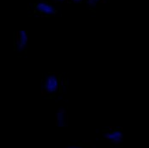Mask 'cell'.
I'll return each instance as SVG.
<instances>
[{
    "label": "cell",
    "mask_w": 149,
    "mask_h": 148,
    "mask_svg": "<svg viewBox=\"0 0 149 148\" xmlns=\"http://www.w3.org/2000/svg\"><path fill=\"white\" fill-rule=\"evenodd\" d=\"M44 88L49 93H54L59 88V81L55 75H49L44 81Z\"/></svg>",
    "instance_id": "6da1fadb"
},
{
    "label": "cell",
    "mask_w": 149,
    "mask_h": 148,
    "mask_svg": "<svg viewBox=\"0 0 149 148\" xmlns=\"http://www.w3.org/2000/svg\"><path fill=\"white\" fill-rule=\"evenodd\" d=\"M105 138L113 144H119L123 140V133L120 130H111L105 133Z\"/></svg>",
    "instance_id": "7a4b0ae2"
},
{
    "label": "cell",
    "mask_w": 149,
    "mask_h": 148,
    "mask_svg": "<svg viewBox=\"0 0 149 148\" xmlns=\"http://www.w3.org/2000/svg\"><path fill=\"white\" fill-rule=\"evenodd\" d=\"M29 44V35L26 31L21 30L19 32L18 40L16 42V48L18 51H23Z\"/></svg>",
    "instance_id": "3957f363"
},
{
    "label": "cell",
    "mask_w": 149,
    "mask_h": 148,
    "mask_svg": "<svg viewBox=\"0 0 149 148\" xmlns=\"http://www.w3.org/2000/svg\"><path fill=\"white\" fill-rule=\"evenodd\" d=\"M37 10L44 15H53L55 13L54 7L45 2H40L37 4Z\"/></svg>",
    "instance_id": "277c9868"
},
{
    "label": "cell",
    "mask_w": 149,
    "mask_h": 148,
    "mask_svg": "<svg viewBox=\"0 0 149 148\" xmlns=\"http://www.w3.org/2000/svg\"><path fill=\"white\" fill-rule=\"evenodd\" d=\"M56 122L58 127H64L67 123V114L63 110H59L56 114Z\"/></svg>",
    "instance_id": "5b68a950"
},
{
    "label": "cell",
    "mask_w": 149,
    "mask_h": 148,
    "mask_svg": "<svg viewBox=\"0 0 149 148\" xmlns=\"http://www.w3.org/2000/svg\"><path fill=\"white\" fill-rule=\"evenodd\" d=\"M68 148H85V147H80V146H70V147H69Z\"/></svg>",
    "instance_id": "8992f818"
},
{
    "label": "cell",
    "mask_w": 149,
    "mask_h": 148,
    "mask_svg": "<svg viewBox=\"0 0 149 148\" xmlns=\"http://www.w3.org/2000/svg\"><path fill=\"white\" fill-rule=\"evenodd\" d=\"M89 1L92 3H96V2H98L99 0H89Z\"/></svg>",
    "instance_id": "52a82bcc"
},
{
    "label": "cell",
    "mask_w": 149,
    "mask_h": 148,
    "mask_svg": "<svg viewBox=\"0 0 149 148\" xmlns=\"http://www.w3.org/2000/svg\"><path fill=\"white\" fill-rule=\"evenodd\" d=\"M72 1H74V2H81V0H72Z\"/></svg>",
    "instance_id": "ba28073f"
},
{
    "label": "cell",
    "mask_w": 149,
    "mask_h": 148,
    "mask_svg": "<svg viewBox=\"0 0 149 148\" xmlns=\"http://www.w3.org/2000/svg\"><path fill=\"white\" fill-rule=\"evenodd\" d=\"M57 1H63V0H57Z\"/></svg>",
    "instance_id": "9c48e42d"
}]
</instances>
